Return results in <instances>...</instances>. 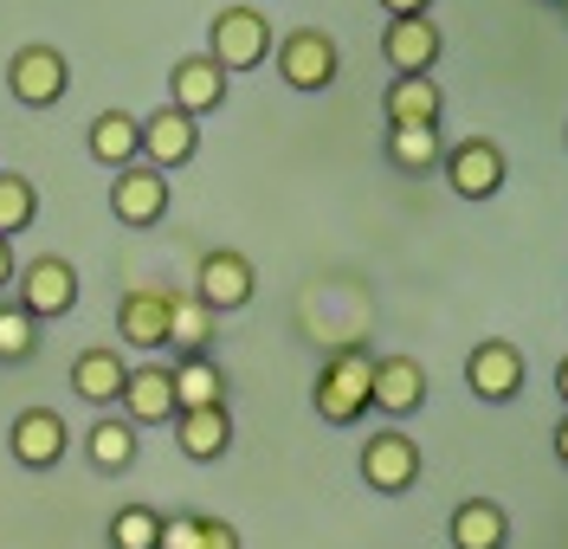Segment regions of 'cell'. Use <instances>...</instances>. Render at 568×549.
<instances>
[{"mask_svg": "<svg viewBox=\"0 0 568 549\" xmlns=\"http://www.w3.org/2000/svg\"><path fill=\"white\" fill-rule=\"evenodd\" d=\"M20 278V258H13V240L0 233V297H7V285Z\"/></svg>", "mask_w": 568, "mask_h": 549, "instance_id": "cell-32", "label": "cell"}, {"mask_svg": "<svg viewBox=\"0 0 568 549\" xmlns=\"http://www.w3.org/2000/svg\"><path fill=\"white\" fill-rule=\"evenodd\" d=\"M368 382H375V356L362 343H343L323 356L317 382H311V407L329 427H355V420H368Z\"/></svg>", "mask_w": 568, "mask_h": 549, "instance_id": "cell-1", "label": "cell"}, {"mask_svg": "<svg viewBox=\"0 0 568 549\" xmlns=\"http://www.w3.org/2000/svg\"><path fill=\"white\" fill-rule=\"evenodd\" d=\"M524 349L517 343H504V336H485V343H471V356H465V388L478 395V401H517L524 395Z\"/></svg>", "mask_w": 568, "mask_h": 549, "instance_id": "cell-10", "label": "cell"}, {"mask_svg": "<svg viewBox=\"0 0 568 549\" xmlns=\"http://www.w3.org/2000/svg\"><path fill=\"white\" fill-rule=\"evenodd\" d=\"M123 382H130V363H123L110 343H91V349H78V363H71V395H78V401H91L98 414H104V407H116Z\"/></svg>", "mask_w": 568, "mask_h": 549, "instance_id": "cell-18", "label": "cell"}, {"mask_svg": "<svg viewBox=\"0 0 568 549\" xmlns=\"http://www.w3.org/2000/svg\"><path fill=\"white\" fill-rule=\"evenodd\" d=\"M169 375H175V414H181V407L226 401V368L213 363V356H175Z\"/></svg>", "mask_w": 568, "mask_h": 549, "instance_id": "cell-26", "label": "cell"}, {"mask_svg": "<svg viewBox=\"0 0 568 549\" xmlns=\"http://www.w3.org/2000/svg\"><path fill=\"white\" fill-rule=\"evenodd\" d=\"M201 155V116H187V110L162 104L155 116H142V162L149 169H187Z\"/></svg>", "mask_w": 568, "mask_h": 549, "instance_id": "cell-12", "label": "cell"}, {"mask_svg": "<svg viewBox=\"0 0 568 549\" xmlns=\"http://www.w3.org/2000/svg\"><path fill=\"white\" fill-rule=\"evenodd\" d=\"M272 59H278V78L291 91H304V98H317V91H329V84L343 78V52H336V39L323 33V27L284 33L278 45H272Z\"/></svg>", "mask_w": 568, "mask_h": 549, "instance_id": "cell-3", "label": "cell"}, {"mask_svg": "<svg viewBox=\"0 0 568 549\" xmlns=\"http://www.w3.org/2000/svg\"><path fill=\"white\" fill-rule=\"evenodd\" d=\"M194 297L207 304L213 317L246 311L252 297H258V272H252V258L233 253V246H213V253L194 265Z\"/></svg>", "mask_w": 568, "mask_h": 549, "instance_id": "cell-8", "label": "cell"}, {"mask_svg": "<svg viewBox=\"0 0 568 549\" xmlns=\"http://www.w3.org/2000/svg\"><path fill=\"white\" fill-rule=\"evenodd\" d=\"M39 220V187L27 175H13V169H0V233L13 240V233H27Z\"/></svg>", "mask_w": 568, "mask_h": 549, "instance_id": "cell-28", "label": "cell"}, {"mask_svg": "<svg viewBox=\"0 0 568 549\" xmlns=\"http://www.w3.org/2000/svg\"><path fill=\"white\" fill-rule=\"evenodd\" d=\"M439 175H446V187H453L459 201H491L497 187H504V175H510V162H504V149H497L491 136H471V143L446 149Z\"/></svg>", "mask_w": 568, "mask_h": 549, "instance_id": "cell-11", "label": "cell"}, {"mask_svg": "<svg viewBox=\"0 0 568 549\" xmlns=\"http://www.w3.org/2000/svg\"><path fill=\"white\" fill-rule=\"evenodd\" d=\"M426 7H433V0H382L388 20H414V13H426Z\"/></svg>", "mask_w": 568, "mask_h": 549, "instance_id": "cell-33", "label": "cell"}, {"mask_svg": "<svg viewBox=\"0 0 568 549\" xmlns=\"http://www.w3.org/2000/svg\"><path fill=\"white\" fill-rule=\"evenodd\" d=\"M446 537H453V549H504L510 543V517L491 498H465L453 523H446Z\"/></svg>", "mask_w": 568, "mask_h": 549, "instance_id": "cell-24", "label": "cell"}, {"mask_svg": "<svg viewBox=\"0 0 568 549\" xmlns=\"http://www.w3.org/2000/svg\"><path fill=\"white\" fill-rule=\"evenodd\" d=\"M446 162L439 123H388V169L394 175H433Z\"/></svg>", "mask_w": 568, "mask_h": 549, "instance_id": "cell-23", "label": "cell"}, {"mask_svg": "<svg viewBox=\"0 0 568 549\" xmlns=\"http://www.w3.org/2000/svg\"><path fill=\"white\" fill-rule=\"evenodd\" d=\"M175 446L194 459V466H213L233 453V407L213 401V407H181L175 414Z\"/></svg>", "mask_w": 568, "mask_h": 549, "instance_id": "cell-16", "label": "cell"}, {"mask_svg": "<svg viewBox=\"0 0 568 549\" xmlns=\"http://www.w3.org/2000/svg\"><path fill=\"white\" fill-rule=\"evenodd\" d=\"M355 466H362V485H368V491H382V498H400V491H414V485H420V439L414 434H400V427H382V434H368L362 439V459H355Z\"/></svg>", "mask_w": 568, "mask_h": 549, "instance_id": "cell-4", "label": "cell"}, {"mask_svg": "<svg viewBox=\"0 0 568 549\" xmlns=\"http://www.w3.org/2000/svg\"><path fill=\"white\" fill-rule=\"evenodd\" d=\"M556 7H562V13H568V0H556Z\"/></svg>", "mask_w": 568, "mask_h": 549, "instance_id": "cell-36", "label": "cell"}, {"mask_svg": "<svg viewBox=\"0 0 568 549\" xmlns=\"http://www.w3.org/2000/svg\"><path fill=\"white\" fill-rule=\"evenodd\" d=\"M556 395H562V407H568V356L556 363Z\"/></svg>", "mask_w": 568, "mask_h": 549, "instance_id": "cell-35", "label": "cell"}, {"mask_svg": "<svg viewBox=\"0 0 568 549\" xmlns=\"http://www.w3.org/2000/svg\"><path fill=\"white\" fill-rule=\"evenodd\" d=\"M194 549H240V530L226 517H201V543Z\"/></svg>", "mask_w": 568, "mask_h": 549, "instance_id": "cell-31", "label": "cell"}, {"mask_svg": "<svg viewBox=\"0 0 568 549\" xmlns=\"http://www.w3.org/2000/svg\"><path fill=\"white\" fill-rule=\"evenodd\" d=\"M162 537V511L155 505H123L110 517V549H155Z\"/></svg>", "mask_w": 568, "mask_h": 549, "instance_id": "cell-29", "label": "cell"}, {"mask_svg": "<svg viewBox=\"0 0 568 549\" xmlns=\"http://www.w3.org/2000/svg\"><path fill=\"white\" fill-rule=\"evenodd\" d=\"M220 317L194 292H169V349L181 356H213V336H220Z\"/></svg>", "mask_w": 568, "mask_h": 549, "instance_id": "cell-25", "label": "cell"}, {"mask_svg": "<svg viewBox=\"0 0 568 549\" xmlns=\"http://www.w3.org/2000/svg\"><path fill=\"white\" fill-rule=\"evenodd\" d=\"M368 407L382 414V420H407V414H420L426 407V368L414 356H375V382H368Z\"/></svg>", "mask_w": 568, "mask_h": 549, "instance_id": "cell-13", "label": "cell"}, {"mask_svg": "<svg viewBox=\"0 0 568 549\" xmlns=\"http://www.w3.org/2000/svg\"><path fill=\"white\" fill-rule=\"evenodd\" d=\"M556 459L568 466V407H562V420H556Z\"/></svg>", "mask_w": 568, "mask_h": 549, "instance_id": "cell-34", "label": "cell"}, {"mask_svg": "<svg viewBox=\"0 0 568 549\" xmlns=\"http://www.w3.org/2000/svg\"><path fill=\"white\" fill-rule=\"evenodd\" d=\"M78 292H84V278H78V265L59 258V253H39L33 265H20V278H13V297L33 311L39 324L71 317V311H78Z\"/></svg>", "mask_w": 568, "mask_h": 549, "instance_id": "cell-5", "label": "cell"}, {"mask_svg": "<svg viewBox=\"0 0 568 549\" xmlns=\"http://www.w3.org/2000/svg\"><path fill=\"white\" fill-rule=\"evenodd\" d=\"M84 459L98 466V472H130L142 459V427H130L123 414H98L91 427H84Z\"/></svg>", "mask_w": 568, "mask_h": 549, "instance_id": "cell-20", "label": "cell"}, {"mask_svg": "<svg viewBox=\"0 0 568 549\" xmlns=\"http://www.w3.org/2000/svg\"><path fill=\"white\" fill-rule=\"evenodd\" d=\"M116 336L130 349H142V356H162L169 349V292H149V285L123 292V304H116Z\"/></svg>", "mask_w": 568, "mask_h": 549, "instance_id": "cell-15", "label": "cell"}, {"mask_svg": "<svg viewBox=\"0 0 568 549\" xmlns=\"http://www.w3.org/2000/svg\"><path fill=\"white\" fill-rule=\"evenodd\" d=\"M169 201H175V187H169L162 169H149V162H130V169L110 175V214H116V226H136V233L142 226H162Z\"/></svg>", "mask_w": 568, "mask_h": 549, "instance_id": "cell-9", "label": "cell"}, {"mask_svg": "<svg viewBox=\"0 0 568 549\" xmlns=\"http://www.w3.org/2000/svg\"><path fill=\"white\" fill-rule=\"evenodd\" d=\"M194 543H201V517H194V511H169V517H162L155 549H194Z\"/></svg>", "mask_w": 568, "mask_h": 549, "instance_id": "cell-30", "label": "cell"}, {"mask_svg": "<svg viewBox=\"0 0 568 549\" xmlns=\"http://www.w3.org/2000/svg\"><path fill=\"white\" fill-rule=\"evenodd\" d=\"M382 116L388 123H439L446 91L433 84V72H394V84L382 91Z\"/></svg>", "mask_w": 568, "mask_h": 549, "instance_id": "cell-22", "label": "cell"}, {"mask_svg": "<svg viewBox=\"0 0 568 549\" xmlns=\"http://www.w3.org/2000/svg\"><path fill=\"white\" fill-rule=\"evenodd\" d=\"M439 52H446V33H439L426 13H414V20H388V33H382V59H388L394 72H433Z\"/></svg>", "mask_w": 568, "mask_h": 549, "instance_id": "cell-19", "label": "cell"}, {"mask_svg": "<svg viewBox=\"0 0 568 549\" xmlns=\"http://www.w3.org/2000/svg\"><path fill=\"white\" fill-rule=\"evenodd\" d=\"M7 91H13V104H27V110H52L71 91V59L59 45H20L7 59Z\"/></svg>", "mask_w": 568, "mask_h": 549, "instance_id": "cell-6", "label": "cell"}, {"mask_svg": "<svg viewBox=\"0 0 568 549\" xmlns=\"http://www.w3.org/2000/svg\"><path fill=\"white\" fill-rule=\"evenodd\" d=\"M562 149H568V130H562Z\"/></svg>", "mask_w": 568, "mask_h": 549, "instance_id": "cell-37", "label": "cell"}, {"mask_svg": "<svg viewBox=\"0 0 568 549\" xmlns=\"http://www.w3.org/2000/svg\"><path fill=\"white\" fill-rule=\"evenodd\" d=\"M226 84L233 78L220 72L207 52H187V59H175V72H169V104L187 110V116H207V110L226 104Z\"/></svg>", "mask_w": 568, "mask_h": 549, "instance_id": "cell-17", "label": "cell"}, {"mask_svg": "<svg viewBox=\"0 0 568 549\" xmlns=\"http://www.w3.org/2000/svg\"><path fill=\"white\" fill-rule=\"evenodd\" d=\"M7 453H13V466H27V472H52L71 453L65 414H59V407H20L13 427H7Z\"/></svg>", "mask_w": 568, "mask_h": 549, "instance_id": "cell-7", "label": "cell"}, {"mask_svg": "<svg viewBox=\"0 0 568 549\" xmlns=\"http://www.w3.org/2000/svg\"><path fill=\"white\" fill-rule=\"evenodd\" d=\"M84 149H91V162H104L110 175L130 169V162H142V116H130V110H98Z\"/></svg>", "mask_w": 568, "mask_h": 549, "instance_id": "cell-21", "label": "cell"}, {"mask_svg": "<svg viewBox=\"0 0 568 549\" xmlns=\"http://www.w3.org/2000/svg\"><path fill=\"white\" fill-rule=\"evenodd\" d=\"M39 356V317L20 297H0V363H33Z\"/></svg>", "mask_w": 568, "mask_h": 549, "instance_id": "cell-27", "label": "cell"}, {"mask_svg": "<svg viewBox=\"0 0 568 549\" xmlns=\"http://www.w3.org/2000/svg\"><path fill=\"white\" fill-rule=\"evenodd\" d=\"M116 407H123L130 427H162V420H175V375H169V363L149 356V363L130 368V382H123Z\"/></svg>", "mask_w": 568, "mask_h": 549, "instance_id": "cell-14", "label": "cell"}, {"mask_svg": "<svg viewBox=\"0 0 568 549\" xmlns=\"http://www.w3.org/2000/svg\"><path fill=\"white\" fill-rule=\"evenodd\" d=\"M272 45H278V33H272V20L258 13V7H246V0H233V7H220L207 20V59L220 65V72H258L265 59H272Z\"/></svg>", "mask_w": 568, "mask_h": 549, "instance_id": "cell-2", "label": "cell"}]
</instances>
